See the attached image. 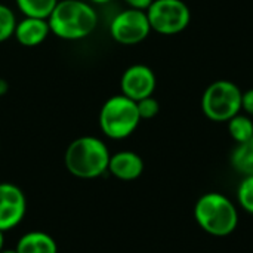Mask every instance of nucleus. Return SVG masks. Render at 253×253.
Instances as JSON below:
<instances>
[{
    "instance_id": "10",
    "label": "nucleus",
    "mask_w": 253,
    "mask_h": 253,
    "mask_svg": "<svg viewBox=\"0 0 253 253\" xmlns=\"http://www.w3.org/2000/svg\"><path fill=\"white\" fill-rule=\"evenodd\" d=\"M108 172L120 181H133L142 175L144 162L133 151H120L110 157Z\"/></svg>"
},
{
    "instance_id": "2",
    "label": "nucleus",
    "mask_w": 253,
    "mask_h": 253,
    "mask_svg": "<svg viewBox=\"0 0 253 253\" xmlns=\"http://www.w3.org/2000/svg\"><path fill=\"white\" fill-rule=\"evenodd\" d=\"M110 151L107 144L96 136H80L65 150L64 163L67 170L80 179H95L108 170Z\"/></svg>"
},
{
    "instance_id": "8",
    "label": "nucleus",
    "mask_w": 253,
    "mask_h": 253,
    "mask_svg": "<svg viewBox=\"0 0 253 253\" xmlns=\"http://www.w3.org/2000/svg\"><path fill=\"white\" fill-rule=\"evenodd\" d=\"M27 213L24 191L10 182L0 184V230L9 231L21 224Z\"/></svg>"
},
{
    "instance_id": "14",
    "label": "nucleus",
    "mask_w": 253,
    "mask_h": 253,
    "mask_svg": "<svg viewBox=\"0 0 253 253\" xmlns=\"http://www.w3.org/2000/svg\"><path fill=\"white\" fill-rule=\"evenodd\" d=\"M231 163L236 170L246 176H253V136L246 141L239 144V147L234 150Z\"/></svg>"
},
{
    "instance_id": "6",
    "label": "nucleus",
    "mask_w": 253,
    "mask_h": 253,
    "mask_svg": "<svg viewBox=\"0 0 253 253\" xmlns=\"http://www.w3.org/2000/svg\"><path fill=\"white\" fill-rule=\"evenodd\" d=\"M145 12L151 30L165 36L184 31L191 19L190 9L182 0H154Z\"/></svg>"
},
{
    "instance_id": "16",
    "label": "nucleus",
    "mask_w": 253,
    "mask_h": 253,
    "mask_svg": "<svg viewBox=\"0 0 253 253\" xmlns=\"http://www.w3.org/2000/svg\"><path fill=\"white\" fill-rule=\"evenodd\" d=\"M16 22L18 21L12 9L0 3V43L9 40L13 36Z\"/></svg>"
},
{
    "instance_id": "1",
    "label": "nucleus",
    "mask_w": 253,
    "mask_h": 253,
    "mask_svg": "<svg viewBox=\"0 0 253 253\" xmlns=\"http://www.w3.org/2000/svg\"><path fill=\"white\" fill-rule=\"evenodd\" d=\"M50 33L64 40H82L98 25L93 6L83 0H59L47 18Z\"/></svg>"
},
{
    "instance_id": "18",
    "label": "nucleus",
    "mask_w": 253,
    "mask_h": 253,
    "mask_svg": "<svg viewBox=\"0 0 253 253\" xmlns=\"http://www.w3.org/2000/svg\"><path fill=\"white\" fill-rule=\"evenodd\" d=\"M239 202L248 212L253 213V176H246V179L240 184Z\"/></svg>"
},
{
    "instance_id": "5",
    "label": "nucleus",
    "mask_w": 253,
    "mask_h": 253,
    "mask_svg": "<svg viewBox=\"0 0 253 253\" xmlns=\"http://www.w3.org/2000/svg\"><path fill=\"white\" fill-rule=\"evenodd\" d=\"M243 92L230 80L211 83L202 96V110L212 122H228L242 110Z\"/></svg>"
},
{
    "instance_id": "20",
    "label": "nucleus",
    "mask_w": 253,
    "mask_h": 253,
    "mask_svg": "<svg viewBox=\"0 0 253 253\" xmlns=\"http://www.w3.org/2000/svg\"><path fill=\"white\" fill-rule=\"evenodd\" d=\"M130 9H138V10H147L154 0H125Z\"/></svg>"
},
{
    "instance_id": "23",
    "label": "nucleus",
    "mask_w": 253,
    "mask_h": 253,
    "mask_svg": "<svg viewBox=\"0 0 253 253\" xmlns=\"http://www.w3.org/2000/svg\"><path fill=\"white\" fill-rule=\"evenodd\" d=\"M3 246H4V233L0 230V252L3 251Z\"/></svg>"
},
{
    "instance_id": "24",
    "label": "nucleus",
    "mask_w": 253,
    "mask_h": 253,
    "mask_svg": "<svg viewBox=\"0 0 253 253\" xmlns=\"http://www.w3.org/2000/svg\"><path fill=\"white\" fill-rule=\"evenodd\" d=\"M0 253H16V251H15V249H13V251H4V249H3Z\"/></svg>"
},
{
    "instance_id": "3",
    "label": "nucleus",
    "mask_w": 253,
    "mask_h": 253,
    "mask_svg": "<svg viewBox=\"0 0 253 253\" xmlns=\"http://www.w3.org/2000/svg\"><path fill=\"white\" fill-rule=\"evenodd\" d=\"M196 219L209 234L224 237L231 234L237 227V211L234 205L222 194L209 193L199 199L196 205Z\"/></svg>"
},
{
    "instance_id": "9",
    "label": "nucleus",
    "mask_w": 253,
    "mask_h": 253,
    "mask_svg": "<svg viewBox=\"0 0 253 253\" xmlns=\"http://www.w3.org/2000/svg\"><path fill=\"white\" fill-rule=\"evenodd\" d=\"M156 83V74L150 67L144 64L130 65L129 68H126L120 80L122 95L127 96L135 102L141 101L154 93Z\"/></svg>"
},
{
    "instance_id": "17",
    "label": "nucleus",
    "mask_w": 253,
    "mask_h": 253,
    "mask_svg": "<svg viewBox=\"0 0 253 253\" xmlns=\"http://www.w3.org/2000/svg\"><path fill=\"white\" fill-rule=\"evenodd\" d=\"M136 107H138V113H139L141 120L154 119L160 111V104L153 95L147 96V98H144L141 101H136Z\"/></svg>"
},
{
    "instance_id": "11",
    "label": "nucleus",
    "mask_w": 253,
    "mask_h": 253,
    "mask_svg": "<svg viewBox=\"0 0 253 253\" xmlns=\"http://www.w3.org/2000/svg\"><path fill=\"white\" fill-rule=\"evenodd\" d=\"M49 34H50V28L47 19L25 16L24 19L16 22L13 37L18 40L19 44L25 47H34L42 44Z\"/></svg>"
},
{
    "instance_id": "19",
    "label": "nucleus",
    "mask_w": 253,
    "mask_h": 253,
    "mask_svg": "<svg viewBox=\"0 0 253 253\" xmlns=\"http://www.w3.org/2000/svg\"><path fill=\"white\" fill-rule=\"evenodd\" d=\"M242 110H245L249 116H253V89H249L243 93Z\"/></svg>"
},
{
    "instance_id": "7",
    "label": "nucleus",
    "mask_w": 253,
    "mask_h": 253,
    "mask_svg": "<svg viewBox=\"0 0 253 253\" xmlns=\"http://www.w3.org/2000/svg\"><path fill=\"white\" fill-rule=\"evenodd\" d=\"M151 33V25L145 10L126 9L117 13L110 24L111 37L120 44H136Z\"/></svg>"
},
{
    "instance_id": "4",
    "label": "nucleus",
    "mask_w": 253,
    "mask_h": 253,
    "mask_svg": "<svg viewBox=\"0 0 253 253\" xmlns=\"http://www.w3.org/2000/svg\"><path fill=\"white\" fill-rule=\"evenodd\" d=\"M141 122L136 102L125 95L108 98L99 111V127L110 139H125L130 136Z\"/></svg>"
},
{
    "instance_id": "15",
    "label": "nucleus",
    "mask_w": 253,
    "mask_h": 253,
    "mask_svg": "<svg viewBox=\"0 0 253 253\" xmlns=\"http://www.w3.org/2000/svg\"><path fill=\"white\" fill-rule=\"evenodd\" d=\"M228 130L239 144L246 142L253 136V120L249 116L239 113L231 120H228Z\"/></svg>"
},
{
    "instance_id": "21",
    "label": "nucleus",
    "mask_w": 253,
    "mask_h": 253,
    "mask_svg": "<svg viewBox=\"0 0 253 253\" xmlns=\"http://www.w3.org/2000/svg\"><path fill=\"white\" fill-rule=\"evenodd\" d=\"M7 90H9V84H7V82H6L4 79H1V77H0V98H1V96H4V95L7 93Z\"/></svg>"
},
{
    "instance_id": "12",
    "label": "nucleus",
    "mask_w": 253,
    "mask_h": 253,
    "mask_svg": "<svg viewBox=\"0 0 253 253\" xmlns=\"http://www.w3.org/2000/svg\"><path fill=\"white\" fill-rule=\"evenodd\" d=\"M15 251L16 253H58V246L47 233L30 231L18 240Z\"/></svg>"
},
{
    "instance_id": "22",
    "label": "nucleus",
    "mask_w": 253,
    "mask_h": 253,
    "mask_svg": "<svg viewBox=\"0 0 253 253\" xmlns=\"http://www.w3.org/2000/svg\"><path fill=\"white\" fill-rule=\"evenodd\" d=\"M90 3H93V4H107V3H110L111 0H89Z\"/></svg>"
},
{
    "instance_id": "13",
    "label": "nucleus",
    "mask_w": 253,
    "mask_h": 253,
    "mask_svg": "<svg viewBox=\"0 0 253 253\" xmlns=\"http://www.w3.org/2000/svg\"><path fill=\"white\" fill-rule=\"evenodd\" d=\"M18 9L28 18L47 19L59 0H15Z\"/></svg>"
}]
</instances>
